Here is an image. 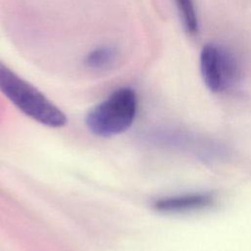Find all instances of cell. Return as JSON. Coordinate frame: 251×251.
<instances>
[{
    "instance_id": "6da1fadb",
    "label": "cell",
    "mask_w": 251,
    "mask_h": 251,
    "mask_svg": "<svg viewBox=\"0 0 251 251\" xmlns=\"http://www.w3.org/2000/svg\"><path fill=\"white\" fill-rule=\"evenodd\" d=\"M0 91L24 114L50 126L62 127L66 115L39 90L0 64Z\"/></svg>"
},
{
    "instance_id": "7a4b0ae2",
    "label": "cell",
    "mask_w": 251,
    "mask_h": 251,
    "mask_svg": "<svg viewBox=\"0 0 251 251\" xmlns=\"http://www.w3.org/2000/svg\"><path fill=\"white\" fill-rule=\"evenodd\" d=\"M137 112V97L129 87L119 88L92 108L85 119L88 129L97 136L111 137L126 131Z\"/></svg>"
},
{
    "instance_id": "3957f363",
    "label": "cell",
    "mask_w": 251,
    "mask_h": 251,
    "mask_svg": "<svg viewBox=\"0 0 251 251\" xmlns=\"http://www.w3.org/2000/svg\"><path fill=\"white\" fill-rule=\"evenodd\" d=\"M199 62L203 81L213 92L232 87L239 78L240 69L235 57L220 44H205L200 52Z\"/></svg>"
},
{
    "instance_id": "277c9868",
    "label": "cell",
    "mask_w": 251,
    "mask_h": 251,
    "mask_svg": "<svg viewBox=\"0 0 251 251\" xmlns=\"http://www.w3.org/2000/svg\"><path fill=\"white\" fill-rule=\"evenodd\" d=\"M213 202L214 197L212 195L198 193L162 198L157 200L153 206L159 212L178 213L206 208L211 206Z\"/></svg>"
},
{
    "instance_id": "5b68a950",
    "label": "cell",
    "mask_w": 251,
    "mask_h": 251,
    "mask_svg": "<svg viewBox=\"0 0 251 251\" xmlns=\"http://www.w3.org/2000/svg\"><path fill=\"white\" fill-rule=\"evenodd\" d=\"M117 56V51L113 47H97L88 53L85 58V65L93 70H105L115 64Z\"/></svg>"
},
{
    "instance_id": "8992f818",
    "label": "cell",
    "mask_w": 251,
    "mask_h": 251,
    "mask_svg": "<svg viewBox=\"0 0 251 251\" xmlns=\"http://www.w3.org/2000/svg\"><path fill=\"white\" fill-rule=\"evenodd\" d=\"M181 19L182 25L189 34H196L199 29L198 16L193 0H174Z\"/></svg>"
}]
</instances>
